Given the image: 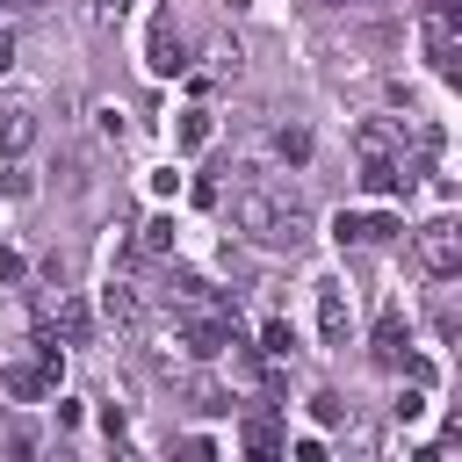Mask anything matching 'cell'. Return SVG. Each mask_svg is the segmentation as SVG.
<instances>
[{
    "instance_id": "obj_19",
    "label": "cell",
    "mask_w": 462,
    "mask_h": 462,
    "mask_svg": "<svg viewBox=\"0 0 462 462\" xmlns=\"http://www.w3.org/2000/svg\"><path fill=\"white\" fill-rule=\"evenodd\" d=\"M289 346H296V339H289V325H282V318H267V325H260V354H289Z\"/></svg>"
},
{
    "instance_id": "obj_6",
    "label": "cell",
    "mask_w": 462,
    "mask_h": 462,
    "mask_svg": "<svg viewBox=\"0 0 462 462\" xmlns=\"http://www.w3.org/2000/svg\"><path fill=\"white\" fill-rule=\"evenodd\" d=\"M397 144H404V123H390V116H368L354 130V152L361 159H397Z\"/></svg>"
},
{
    "instance_id": "obj_17",
    "label": "cell",
    "mask_w": 462,
    "mask_h": 462,
    "mask_svg": "<svg viewBox=\"0 0 462 462\" xmlns=\"http://www.w3.org/2000/svg\"><path fill=\"white\" fill-rule=\"evenodd\" d=\"M188 397H195V411H231V390H224V383H209V375H195V390H188Z\"/></svg>"
},
{
    "instance_id": "obj_27",
    "label": "cell",
    "mask_w": 462,
    "mask_h": 462,
    "mask_svg": "<svg viewBox=\"0 0 462 462\" xmlns=\"http://www.w3.org/2000/svg\"><path fill=\"white\" fill-rule=\"evenodd\" d=\"M7 7H22V0H0V14H7Z\"/></svg>"
},
{
    "instance_id": "obj_7",
    "label": "cell",
    "mask_w": 462,
    "mask_h": 462,
    "mask_svg": "<svg viewBox=\"0 0 462 462\" xmlns=\"http://www.w3.org/2000/svg\"><path fill=\"white\" fill-rule=\"evenodd\" d=\"M101 318H108L116 332H137V325H144V296H137L130 282H108V289H101Z\"/></svg>"
},
{
    "instance_id": "obj_2",
    "label": "cell",
    "mask_w": 462,
    "mask_h": 462,
    "mask_svg": "<svg viewBox=\"0 0 462 462\" xmlns=\"http://www.w3.org/2000/svg\"><path fill=\"white\" fill-rule=\"evenodd\" d=\"M274 217H282V195H267V188H238L231 195V224L245 231V238H274Z\"/></svg>"
},
{
    "instance_id": "obj_26",
    "label": "cell",
    "mask_w": 462,
    "mask_h": 462,
    "mask_svg": "<svg viewBox=\"0 0 462 462\" xmlns=\"http://www.w3.org/2000/svg\"><path fill=\"white\" fill-rule=\"evenodd\" d=\"M448 448H462V411H455V419H448Z\"/></svg>"
},
{
    "instance_id": "obj_9",
    "label": "cell",
    "mask_w": 462,
    "mask_h": 462,
    "mask_svg": "<svg viewBox=\"0 0 462 462\" xmlns=\"http://www.w3.org/2000/svg\"><path fill=\"white\" fill-rule=\"evenodd\" d=\"M404 346H411L404 318H397V310H383V325H375V346H368V354H375L383 368H404Z\"/></svg>"
},
{
    "instance_id": "obj_5",
    "label": "cell",
    "mask_w": 462,
    "mask_h": 462,
    "mask_svg": "<svg viewBox=\"0 0 462 462\" xmlns=\"http://www.w3.org/2000/svg\"><path fill=\"white\" fill-rule=\"evenodd\" d=\"M29 144H36V108L29 101H7L0 108V159H22Z\"/></svg>"
},
{
    "instance_id": "obj_13",
    "label": "cell",
    "mask_w": 462,
    "mask_h": 462,
    "mask_svg": "<svg viewBox=\"0 0 462 462\" xmlns=\"http://www.w3.org/2000/svg\"><path fill=\"white\" fill-rule=\"evenodd\" d=\"M303 238H310V217H303L296 202H282V217H274V238H267V245H289V253H296Z\"/></svg>"
},
{
    "instance_id": "obj_8",
    "label": "cell",
    "mask_w": 462,
    "mask_h": 462,
    "mask_svg": "<svg viewBox=\"0 0 462 462\" xmlns=\"http://www.w3.org/2000/svg\"><path fill=\"white\" fill-rule=\"evenodd\" d=\"M231 332H238V325H224V318H195V325L180 332V346H188L195 361H217V354L231 346Z\"/></svg>"
},
{
    "instance_id": "obj_11",
    "label": "cell",
    "mask_w": 462,
    "mask_h": 462,
    "mask_svg": "<svg viewBox=\"0 0 462 462\" xmlns=\"http://www.w3.org/2000/svg\"><path fill=\"white\" fill-rule=\"evenodd\" d=\"M209 130H217V123H209V108H180V116H173V152H202V144H209Z\"/></svg>"
},
{
    "instance_id": "obj_25",
    "label": "cell",
    "mask_w": 462,
    "mask_h": 462,
    "mask_svg": "<svg viewBox=\"0 0 462 462\" xmlns=\"http://www.w3.org/2000/svg\"><path fill=\"white\" fill-rule=\"evenodd\" d=\"M7 72H14V36L0 29V79H7Z\"/></svg>"
},
{
    "instance_id": "obj_21",
    "label": "cell",
    "mask_w": 462,
    "mask_h": 462,
    "mask_svg": "<svg viewBox=\"0 0 462 462\" xmlns=\"http://www.w3.org/2000/svg\"><path fill=\"white\" fill-rule=\"evenodd\" d=\"M130 14V0H94V29H116Z\"/></svg>"
},
{
    "instance_id": "obj_4",
    "label": "cell",
    "mask_w": 462,
    "mask_h": 462,
    "mask_svg": "<svg viewBox=\"0 0 462 462\" xmlns=\"http://www.w3.org/2000/svg\"><path fill=\"white\" fill-rule=\"evenodd\" d=\"M318 332H325V346H346V332H354V303L339 282H318Z\"/></svg>"
},
{
    "instance_id": "obj_18",
    "label": "cell",
    "mask_w": 462,
    "mask_h": 462,
    "mask_svg": "<svg viewBox=\"0 0 462 462\" xmlns=\"http://www.w3.org/2000/svg\"><path fill=\"white\" fill-rule=\"evenodd\" d=\"M173 289H180V303H209V296H217V289H209L195 267H173Z\"/></svg>"
},
{
    "instance_id": "obj_22",
    "label": "cell",
    "mask_w": 462,
    "mask_h": 462,
    "mask_svg": "<svg viewBox=\"0 0 462 462\" xmlns=\"http://www.w3.org/2000/svg\"><path fill=\"white\" fill-rule=\"evenodd\" d=\"M282 159H310V130H282Z\"/></svg>"
},
{
    "instance_id": "obj_15",
    "label": "cell",
    "mask_w": 462,
    "mask_h": 462,
    "mask_svg": "<svg viewBox=\"0 0 462 462\" xmlns=\"http://www.w3.org/2000/svg\"><path fill=\"white\" fill-rule=\"evenodd\" d=\"M137 253H152V260H159V253H173V217H166V209H159V217H144V231H137Z\"/></svg>"
},
{
    "instance_id": "obj_24",
    "label": "cell",
    "mask_w": 462,
    "mask_h": 462,
    "mask_svg": "<svg viewBox=\"0 0 462 462\" xmlns=\"http://www.w3.org/2000/svg\"><path fill=\"white\" fill-rule=\"evenodd\" d=\"M390 411H397V419H419V411H426V397H419V390H397V404H390Z\"/></svg>"
},
{
    "instance_id": "obj_20",
    "label": "cell",
    "mask_w": 462,
    "mask_h": 462,
    "mask_svg": "<svg viewBox=\"0 0 462 462\" xmlns=\"http://www.w3.org/2000/svg\"><path fill=\"white\" fill-rule=\"evenodd\" d=\"M94 116H101V137H108V144H123V137H130V123H123V108H94Z\"/></svg>"
},
{
    "instance_id": "obj_3",
    "label": "cell",
    "mask_w": 462,
    "mask_h": 462,
    "mask_svg": "<svg viewBox=\"0 0 462 462\" xmlns=\"http://www.w3.org/2000/svg\"><path fill=\"white\" fill-rule=\"evenodd\" d=\"M397 231H404V224L383 217V209H375V217H361V209H339V217H332V238H339V245H383V238H397Z\"/></svg>"
},
{
    "instance_id": "obj_1",
    "label": "cell",
    "mask_w": 462,
    "mask_h": 462,
    "mask_svg": "<svg viewBox=\"0 0 462 462\" xmlns=\"http://www.w3.org/2000/svg\"><path fill=\"white\" fill-rule=\"evenodd\" d=\"M411 267H419L426 282H455V274H462V224H448V217L419 224V231H411Z\"/></svg>"
},
{
    "instance_id": "obj_14",
    "label": "cell",
    "mask_w": 462,
    "mask_h": 462,
    "mask_svg": "<svg viewBox=\"0 0 462 462\" xmlns=\"http://www.w3.org/2000/svg\"><path fill=\"white\" fill-rule=\"evenodd\" d=\"M58 332H65V346H87L94 339V310L87 303H58Z\"/></svg>"
},
{
    "instance_id": "obj_10",
    "label": "cell",
    "mask_w": 462,
    "mask_h": 462,
    "mask_svg": "<svg viewBox=\"0 0 462 462\" xmlns=\"http://www.w3.org/2000/svg\"><path fill=\"white\" fill-rule=\"evenodd\" d=\"M0 383H7V397H22V404H36V397L51 390L43 361H7V368H0Z\"/></svg>"
},
{
    "instance_id": "obj_16",
    "label": "cell",
    "mask_w": 462,
    "mask_h": 462,
    "mask_svg": "<svg viewBox=\"0 0 462 462\" xmlns=\"http://www.w3.org/2000/svg\"><path fill=\"white\" fill-rule=\"evenodd\" d=\"M245 448H253V455H274V448H282V426H274L267 411H260V419H245Z\"/></svg>"
},
{
    "instance_id": "obj_12",
    "label": "cell",
    "mask_w": 462,
    "mask_h": 462,
    "mask_svg": "<svg viewBox=\"0 0 462 462\" xmlns=\"http://www.w3.org/2000/svg\"><path fill=\"white\" fill-rule=\"evenodd\" d=\"M180 65H188V51H180V36L159 22V29H152V72L166 79V72H180Z\"/></svg>"
},
{
    "instance_id": "obj_23",
    "label": "cell",
    "mask_w": 462,
    "mask_h": 462,
    "mask_svg": "<svg viewBox=\"0 0 462 462\" xmlns=\"http://www.w3.org/2000/svg\"><path fill=\"white\" fill-rule=\"evenodd\" d=\"M310 411H318V419H325V426H339V411H346V404H339V397H332V390H318V397H310Z\"/></svg>"
}]
</instances>
